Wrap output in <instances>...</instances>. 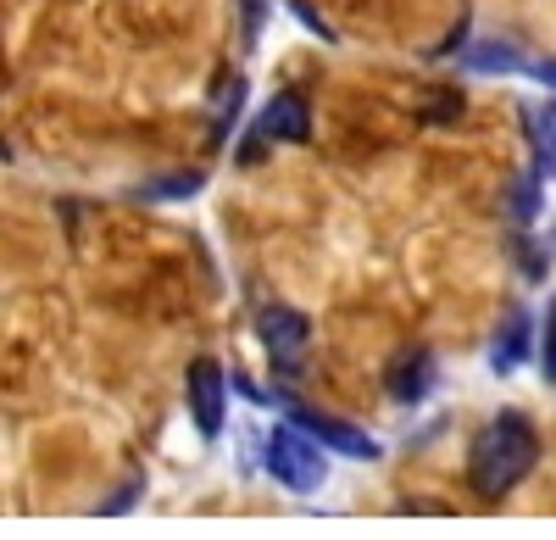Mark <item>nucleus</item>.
<instances>
[{
  "label": "nucleus",
  "mask_w": 556,
  "mask_h": 540,
  "mask_svg": "<svg viewBox=\"0 0 556 540\" xmlns=\"http://www.w3.org/2000/svg\"><path fill=\"white\" fill-rule=\"evenodd\" d=\"M201 185H206L201 173H173V178H156V185H139L134 196L139 201H178V196H195Z\"/></svg>",
  "instance_id": "11"
},
{
  "label": "nucleus",
  "mask_w": 556,
  "mask_h": 540,
  "mask_svg": "<svg viewBox=\"0 0 556 540\" xmlns=\"http://www.w3.org/2000/svg\"><path fill=\"white\" fill-rule=\"evenodd\" d=\"M523 123H529V140H534V151H540V167H534V178H556V140H551V112L540 117L534 106L523 112Z\"/></svg>",
  "instance_id": "10"
},
{
  "label": "nucleus",
  "mask_w": 556,
  "mask_h": 540,
  "mask_svg": "<svg viewBox=\"0 0 556 540\" xmlns=\"http://www.w3.org/2000/svg\"><path fill=\"white\" fill-rule=\"evenodd\" d=\"M468 67H479V73H518L523 67V51L513 39H484V45H473L468 51Z\"/></svg>",
  "instance_id": "9"
},
{
  "label": "nucleus",
  "mask_w": 556,
  "mask_h": 540,
  "mask_svg": "<svg viewBox=\"0 0 556 540\" xmlns=\"http://www.w3.org/2000/svg\"><path fill=\"white\" fill-rule=\"evenodd\" d=\"M301 140H312V106L295 96V89H285V96H273V101L262 106L245 156H256L262 146H301Z\"/></svg>",
  "instance_id": "5"
},
{
  "label": "nucleus",
  "mask_w": 556,
  "mask_h": 540,
  "mask_svg": "<svg viewBox=\"0 0 556 540\" xmlns=\"http://www.w3.org/2000/svg\"><path fill=\"white\" fill-rule=\"evenodd\" d=\"M285 413H290L295 429H306L323 445V452H340V457H356V463H374L379 457V440L367 435V429H356V424H345V418H334V413L301 407V401H285Z\"/></svg>",
  "instance_id": "3"
},
{
  "label": "nucleus",
  "mask_w": 556,
  "mask_h": 540,
  "mask_svg": "<svg viewBox=\"0 0 556 540\" xmlns=\"http://www.w3.org/2000/svg\"><path fill=\"white\" fill-rule=\"evenodd\" d=\"M540 374L556 385V296L545 306V329H540Z\"/></svg>",
  "instance_id": "12"
},
{
  "label": "nucleus",
  "mask_w": 556,
  "mask_h": 540,
  "mask_svg": "<svg viewBox=\"0 0 556 540\" xmlns=\"http://www.w3.org/2000/svg\"><path fill=\"white\" fill-rule=\"evenodd\" d=\"M534 463H540V429L523 413H501L468 445V485L473 497L501 502L534 474Z\"/></svg>",
  "instance_id": "1"
},
{
  "label": "nucleus",
  "mask_w": 556,
  "mask_h": 540,
  "mask_svg": "<svg viewBox=\"0 0 556 540\" xmlns=\"http://www.w3.org/2000/svg\"><path fill=\"white\" fill-rule=\"evenodd\" d=\"M139 497H146V479H128V485L117 490V497H106V502H101L96 513H106V518H117V513H128V507H134Z\"/></svg>",
  "instance_id": "13"
},
{
  "label": "nucleus",
  "mask_w": 556,
  "mask_h": 540,
  "mask_svg": "<svg viewBox=\"0 0 556 540\" xmlns=\"http://www.w3.org/2000/svg\"><path fill=\"white\" fill-rule=\"evenodd\" d=\"M534 78H540V84H556V62H551V67H534Z\"/></svg>",
  "instance_id": "16"
},
{
  "label": "nucleus",
  "mask_w": 556,
  "mask_h": 540,
  "mask_svg": "<svg viewBox=\"0 0 556 540\" xmlns=\"http://www.w3.org/2000/svg\"><path fill=\"white\" fill-rule=\"evenodd\" d=\"M256 329H262V346H267V356H273V368L285 374V379H295L301 356H306V340H312V324L301 318L295 306H262Z\"/></svg>",
  "instance_id": "6"
},
{
  "label": "nucleus",
  "mask_w": 556,
  "mask_h": 540,
  "mask_svg": "<svg viewBox=\"0 0 556 540\" xmlns=\"http://www.w3.org/2000/svg\"><path fill=\"white\" fill-rule=\"evenodd\" d=\"M262 34V0H245V45H256Z\"/></svg>",
  "instance_id": "15"
},
{
  "label": "nucleus",
  "mask_w": 556,
  "mask_h": 540,
  "mask_svg": "<svg viewBox=\"0 0 556 540\" xmlns=\"http://www.w3.org/2000/svg\"><path fill=\"white\" fill-rule=\"evenodd\" d=\"M390 395L395 401H424L429 390H434V351L429 346H412V351H401L395 363H390Z\"/></svg>",
  "instance_id": "7"
},
{
  "label": "nucleus",
  "mask_w": 556,
  "mask_h": 540,
  "mask_svg": "<svg viewBox=\"0 0 556 540\" xmlns=\"http://www.w3.org/2000/svg\"><path fill=\"white\" fill-rule=\"evenodd\" d=\"M523 356H529V318H523V312H506V329L495 335L490 368H495V374H513Z\"/></svg>",
  "instance_id": "8"
},
{
  "label": "nucleus",
  "mask_w": 556,
  "mask_h": 540,
  "mask_svg": "<svg viewBox=\"0 0 556 540\" xmlns=\"http://www.w3.org/2000/svg\"><path fill=\"white\" fill-rule=\"evenodd\" d=\"M290 7H295V17H301V23H306V28H312L317 39H334V28H329V23H323V17H317V12L306 7V0H290Z\"/></svg>",
  "instance_id": "14"
},
{
  "label": "nucleus",
  "mask_w": 556,
  "mask_h": 540,
  "mask_svg": "<svg viewBox=\"0 0 556 540\" xmlns=\"http://www.w3.org/2000/svg\"><path fill=\"white\" fill-rule=\"evenodd\" d=\"M184 401H190V418H195L201 440H217L223 418H228V374L212 356H195L190 363V374H184Z\"/></svg>",
  "instance_id": "4"
},
{
  "label": "nucleus",
  "mask_w": 556,
  "mask_h": 540,
  "mask_svg": "<svg viewBox=\"0 0 556 540\" xmlns=\"http://www.w3.org/2000/svg\"><path fill=\"white\" fill-rule=\"evenodd\" d=\"M267 474L285 485V490H295V497H312V490L329 479V457H323V445L306 429L278 424L267 435Z\"/></svg>",
  "instance_id": "2"
}]
</instances>
